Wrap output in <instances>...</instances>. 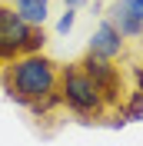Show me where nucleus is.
<instances>
[{"label":"nucleus","instance_id":"nucleus-1","mask_svg":"<svg viewBox=\"0 0 143 146\" xmlns=\"http://www.w3.org/2000/svg\"><path fill=\"white\" fill-rule=\"evenodd\" d=\"M57 80H60V66L43 53L17 56V60L3 63V70H0L3 93L17 106H30V103L57 93Z\"/></svg>","mask_w":143,"mask_h":146},{"label":"nucleus","instance_id":"nucleus-2","mask_svg":"<svg viewBox=\"0 0 143 146\" xmlns=\"http://www.w3.org/2000/svg\"><path fill=\"white\" fill-rule=\"evenodd\" d=\"M43 43H47L43 27H30L10 3H0V63L43 53Z\"/></svg>","mask_w":143,"mask_h":146},{"label":"nucleus","instance_id":"nucleus-3","mask_svg":"<svg viewBox=\"0 0 143 146\" xmlns=\"http://www.w3.org/2000/svg\"><path fill=\"white\" fill-rule=\"evenodd\" d=\"M57 93H60L63 106L70 110V113H77L80 119H97V116H103V113H107V103H103L100 90L93 86V80H90V76H87L77 63L60 66Z\"/></svg>","mask_w":143,"mask_h":146},{"label":"nucleus","instance_id":"nucleus-4","mask_svg":"<svg viewBox=\"0 0 143 146\" xmlns=\"http://www.w3.org/2000/svg\"><path fill=\"white\" fill-rule=\"evenodd\" d=\"M77 66L93 80V86L100 90V96L107 103V110L123 103V73H120V66L113 60H100V56L83 53V60H77Z\"/></svg>","mask_w":143,"mask_h":146},{"label":"nucleus","instance_id":"nucleus-5","mask_svg":"<svg viewBox=\"0 0 143 146\" xmlns=\"http://www.w3.org/2000/svg\"><path fill=\"white\" fill-rule=\"evenodd\" d=\"M123 40H140L143 36V17L136 10V0H113L107 7V17H103Z\"/></svg>","mask_w":143,"mask_h":146},{"label":"nucleus","instance_id":"nucleus-6","mask_svg":"<svg viewBox=\"0 0 143 146\" xmlns=\"http://www.w3.org/2000/svg\"><path fill=\"white\" fill-rule=\"evenodd\" d=\"M123 46H126V40L110 27L107 20H100L97 30H93V36H90V43H87V53L100 56V60H116V56L123 53Z\"/></svg>","mask_w":143,"mask_h":146},{"label":"nucleus","instance_id":"nucleus-7","mask_svg":"<svg viewBox=\"0 0 143 146\" xmlns=\"http://www.w3.org/2000/svg\"><path fill=\"white\" fill-rule=\"evenodd\" d=\"M10 7L27 20L30 27H43L50 17V0H10Z\"/></svg>","mask_w":143,"mask_h":146},{"label":"nucleus","instance_id":"nucleus-8","mask_svg":"<svg viewBox=\"0 0 143 146\" xmlns=\"http://www.w3.org/2000/svg\"><path fill=\"white\" fill-rule=\"evenodd\" d=\"M120 116L126 123H133V119H143V90H133V96L126 103H120Z\"/></svg>","mask_w":143,"mask_h":146},{"label":"nucleus","instance_id":"nucleus-9","mask_svg":"<svg viewBox=\"0 0 143 146\" xmlns=\"http://www.w3.org/2000/svg\"><path fill=\"white\" fill-rule=\"evenodd\" d=\"M57 106H63V100H60V93H50V96H43V100H37V103H30V113L33 116H47V113H53Z\"/></svg>","mask_w":143,"mask_h":146},{"label":"nucleus","instance_id":"nucleus-10","mask_svg":"<svg viewBox=\"0 0 143 146\" xmlns=\"http://www.w3.org/2000/svg\"><path fill=\"white\" fill-rule=\"evenodd\" d=\"M73 23H77V10H63V13H60V20H57V33H63V36H67V33L73 30Z\"/></svg>","mask_w":143,"mask_h":146},{"label":"nucleus","instance_id":"nucleus-11","mask_svg":"<svg viewBox=\"0 0 143 146\" xmlns=\"http://www.w3.org/2000/svg\"><path fill=\"white\" fill-rule=\"evenodd\" d=\"M133 76H136V90H143V66H136Z\"/></svg>","mask_w":143,"mask_h":146},{"label":"nucleus","instance_id":"nucleus-12","mask_svg":"<svg viewBox=\"0 0 143 146\" xmlns=\"http://www.w3.org/2000/svg\"><path fill=\"white\" fill-rule=\"evenodd\" d=\"M80 3H87V0H63V7H67V10H77Z\"/></svg>","mask_w":143,"mask_h":146},{"label":"nucleus","instance_id":"nucleus-13","mask_svg":"<svg viewBox=\"0 0 143 146\" xmlns=\"http://www.w3.org/2000/svg\"><path fill=\"white\" fill-rule=\"evenodd\" d=\"M136 10H140V17H143V0H136Z\"/></svg>","mask_w":143,"mask_h":146},{"label":"nucleus","instance_id":"nucleus-14","mask_svg":"<svg viewBox=\"0 0 143 146\" xmlns=\"http://www.w3.org/2000/svg\"><path fill=\"white\" fill-rule=\"evenodd\" d=\"M0 70H3V63H0Z\"/></svg>","mask_w":143,"mask_h":146}]
</instances>
